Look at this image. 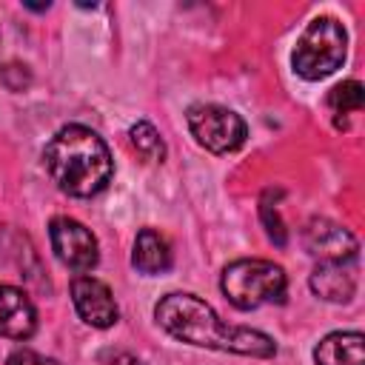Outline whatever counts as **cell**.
Listing matches in <instances>:
<instances>
[{"mask_svg": "<svg viewBox=\"0 0 365 365\" xmlns=\"http://www.w3.org/2000/svg\"><path fill=\"white\" fill-rule=\"evenodd\" d=\"M154 317L174 339L188 342V345L231 351V354H242V356H274V351H277V345L268 334L222 322L217 317V311L194 294H182V291L165 294L157 302Z\"/></svg>", "mask_w": 365, "mask_h": 365, "instance_id": "cell-1", "label": "cell"}, {"mask_svg": "<svg viewBox=\"0 0 365 365\" xmlns=\"http://www.w3.org/2000/svg\"><path fill=\"white\" fill-rule=\"evenodd\" d=\"M43 163L57 188L71 197L100 194L114 174L108 145L100 134H94L86 125H63L48 140Z\"/></svg>", "mask_w": 365, "mask_h": 365, "instance_id": "cell-2", "label": "cell"}, {"mask_svg": "<svg viewBox=\"0 0 365 365\" xmlns=\"http://www.w3.org/2000/svg\"><path fill=\"white\" fill-rule=\"evenodd\" d=\"M220 288L225 299L240 311H254L268 302L285 299V271L268 259H237L222 271Z\"/></svg>", "mask_w": 365, "mask_h": 365, "instance_id": "cell-3", "label": "cell"}, {"mask_svg": "<svg viewBox=\"0 0 365 365\" xmlns=\"http://www.w3.org/2000/svg\"><path fill=\"white\" fill-rule=\"evenodd\" d=\"M345 51H348L345 26L336 17H317L299 34L291 54V66L305 80H322L345 63Z\"/></svg>", "mask_w": 365, "mask_h": 365, "instance_id": "cell-4", "label": "cell"}, {"mask_svg": "<svg viewBox=\"0 0 365 365\" xmlns=\"http://www.w3.org/2000/svg\"><path fill=\"white\" fill-rule=\"evenodd\" d=\"M188 128L197 137V143L214 154L237 151L248 134L240 114H234L231 108L214 106V103L191 106L188 108Z\"/></svg>", "mask_w": 365, "mask_h": 365, "instance_id": "cell-5", "label": "cell"}, {"mask_svg": "<svg viewBox=\"0 0 365 365\" xmlns=\"http://www.w3.org/2000/svg\"><path fill=\"white\" fill-rule=\"evenodd\" d=\"M48 237H51V248L57 254V259L71 268V271H91L100 259V251H97V240L94 234L71 220V217H54L48 222Z\"/></svg>", "mask_w": 365, "mask_h": 365, "instance_id": "cell-6", "label": "cell"}, {"mask_svg": "<svg viewBox=\"0 0 365 365\" xmlns=\"http://www.w3.org/2000/svg\"><path fill=\"white\" fill-rule=\"evenodd\" d=\"M305 248L319 262H354L359 242L339 222L325 220V217H314L305 228Z\"/></svg>", "mask_w": 365, "mask_h": 365, "instance_id": "cell-7", "label": "cell"}, {"mask_svg": "<svg viewBox=\"0 0 365 365\" xmlns=\"http://www.w3.org/2000/svg\"><path fill=\"white\" fill-rule=\"evenodd\" d=\"M71 299L83 322L91 328H111L117 322V302L106 282L94 277H74L71 279Z\"/></svg>", "mask_w": 365, "mask_h": 365, "instance_id": "cell-8", "label": "cell"}, {"mask_svg": "<svg viewBox=\"0 0 365 365\" xmlns=\"http://www.w3.org/2000/svg\"><path fill=\"white\" fill-rule=\"evenodd\" d=\"M37 328V311L26 291L14 285H0V336L29 339Z\"/></svg>", "mask_w": 365, "mask_h": 365, "instance_id": "cell-9", "label": "cell"}, {"mask_svg": "<svg viewBox=\"0 0 365 365\" xmlns=\"http://www.w3.org/2000/svg\"><path fill=\"white\" fill-rule=\"evenodd\" d=\"M311 291L325 302H348L356 291V277L345 262H319L311 274Z\"/></svg>", "mask_w": 365, "mask_h": 365, "instance_id": "cell-10", "label": "cell"}, {"mask_svg": "<svg viewBox=\"0 0 365 365\" xmlns=\"http://www.w3.org/2000/svg\"><path fill=\"white\" fill-rule=\"evenodd\" d=\"M314 359H317V365H365L362 334L359 331H336V334H328L317 345Z\"/></svg>", "mask_w": 365, "mask_h": 365, "instance_id": "cell-11", "label": "cell"}, {"mask_svg": "<svg viewBox=\"0 0 365 365\" xmlns=\"http://www.w3.org/2000/svg\"><path fill=\"white\" fill-rule=\"evenodd\" d=\"M131 262L137 271L143 274H165L171 268V248L168 240L154 231V228H143L134 240V251H131Z\"/></svg>", "mask_w": 365, "mask_h": 365, "instance_id": "cell-12", "label": "cell"}, {"mask_svg": "<svg viewBox=\"0 0 365 365\" xmlns=\"http://www.w3.org/2000/svg\"><path fill=\"white\" fill-rule=\"evenodd\" d=\"M128 137H131L134 151H137L143 160L160 163V160L165 157V143H163L160 131H157L151 123H145V120H143V123H134L131 131H128Z\"/></svg>", "mask_w": 365, "mask_h": 365, "instance_id": "cell-13", "label": "cell"}, {"mask_svg": "<svg viewBox=\"0 0 365 365\" xmlns=\"http://www.w3.org/2000/svg\"><path fill=\"white\" fill-rule=\"evenodd\" d=\"M328 106L334 114H351V111H359L362 108V83L356 80H345L339 86L331 88L328 94Z\"/></svg>", "mask_w": 365, "mask_h": 365, "instance_id": "cell-14", "label": "cell"}, {"mask_svg": "<svg viewBox=\"0 0 365 365\" xmlns=\"http://www.w3.org/2000/svg\"><path fill=\"white\" fill-rule=\"evenodd\" d=\"M259 217H262V222H265L268 237H271L277 245H285V225H282V220H279V214H277V205H271L268 197L259 202Z\"/></svg>", "mask_w": 365, "mask_h": 365, "instance_id": "cell-15", "label": "cell"}, {"mask_svg": "<svg viewBox=\"0 0 365 365\" xmlns=\"http://www.w3.org/2000/svg\"><path fill=\"white\" fill-rule=\"evenodd\" d=\"M0 83H3L9 91H23V88H29L31 74H29V68H26L23 63H6V66L0 68Z\"/></svg>", "mask_w": 365, "mask_h": 365, "instance_id": "cell-16", "label": "cell"}, {"mask_svg": "<svg viewBox=\"0 0 365 365\" xmlns=\"http://www.w3.org/2000/svg\"><path fill=\"white\" fill-rule=\"evenodd\" d=\"M6 365H60V362L51 359V356L37 354V351H31V348H17V351L9 354Z\"/></svg>", "mask_w": 365, "mask_h": 365, "instance_id": "cell-17", "label": "cell"}, {"mask_svg": "<svg viewBox=\"0 0 365 365\" xmlns=\"http://www.w3.org/2000/svg\"><path fill=\"white\" fill-rule=\"evenodd\" d=\"M100 362H103V365H143L137 356H131V354H123V351H103Z\"/></svg>", "mask_w": 365, "mask_h": 365, "instance_id": "cell-18", "label": "cell"}]
</instances>
